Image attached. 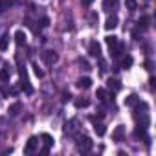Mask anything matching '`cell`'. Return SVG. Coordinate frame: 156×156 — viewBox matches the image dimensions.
Here are the masks:
<instances>
[{
    "instance_id": "obj_21",
    "label": "cell",
    "mask_w": 156,
    "mask_h": 156,
    "mask_svg": "<svg viewBox=\"0 0 156 156\" xmlns=\"http://www.w3.org/2000/svg\"><path fill=\"white\" fill-rule=\"evenodd\" d=\"M41 138L44 140V143H46V147H51V145H53V138H51L50 134H42Z\"/></svg>"
},
{
    "instance_id": "obj_19",
    "label": "cell",
    "mask_w": 156,
    "mask_h": 156,
    "mask_svg": "<svg viewBox=\"0 0 156 156\" xmlns=\"http://www.w3.org/2000/svg\"><path fill=\"white\" fill-rule=\"evenodd\" d=\"M94 130H96V134H98V136H103V134H105V125L96 123V125H94Z\"/></svg>"
},
{
    "instance_id": "obj_26",
    "label": "cell",
    "mask_w": 156,
    "mask_h": 156,
    "mask_svg": "<svg viewBox=\"0 0 156 156\" xmlns=\"http://www.w3.org/2000/svg\"><path fill=\"white\" fill-rule=\"evenodd\" d=\"M92 2H94V0H81V4H83L85 8H88V6H90Z\"/></svg>"
},
{
    "instance_id": "obj_8",
    "label": "cell",
    "mask_w": 156,
    "mask_h": 156,
    "mask_svg": "<svg viewBox=\"0 0 156 156\" xmlns=\"http://www.w3.org/2000/svg\"><path fill=\"white\" fill-rule=\"evenodd\" d=\"M123 136H125V127H123V125H118L116 130L112 132V140H114V141H121Z\"/></svg>"
},
{
    "instance_id": "obj_3",
    "label": "cell",
    "mask_w": 156,
    "mask_h": 156,
    "mask_svg": "<svg viewBox=\"0 0 156 156\" xmlns=\"http://www.w3.org/2000/svg\"><path fill=\"white\" fill-rule=\"evenodd\" d=\"M42 61L48 64V66H53L57 61H59V55L55 53V51H51V50H48V51H44L42 53Z\"/></svg>"
},
{
    "instance_id": "obj_14",
    "label": "cell",
    "mask_w": 156,
    "mask_h": 156,
    "mask_svg": "<svg viewBox=\"0 0 156 156\" xmlns=\"http://www.w3.org/2000/svg\"><path fill=\"white\" fill-rule=\"evenodd\" d=\"M105 42L108 44V48H114V46H118V44H119V41H118V37H116V35H108V37H105Z\"/></svg>"
},
{
    "instance_id": "obj_22",
    "label": "cell",
    "mask_w": 156,
    "mask_h": 156,
    "mask_svg": "<svg viewBox=\"0 0 156 156\" xmlns=\"http://www.w3.org/2000/svg\"><path fill=\"white\" fill-rule=\"evenodd\" d=\"M108 87H110V88L114 87V90H119V88H121V85H119L118 79H108Z\"/></svg>"
},
{
    "instance_id": "obj_12",
    "label": "cell",
    "mask_w": 156,
    "mask_h": 156,
    "mask_svg": "<svg viewBox=\"0 0 156 156\" xmlns=\"http://www.w3.org/2000/svg\"><path fill=\"white\" fill-rule=\"evenodd\" d=\"M116 26H118V17H116V15L108 17V19H107V22H105V28H107V30H114Z\"/></svg>"
},
{
    "instance_id": "obj_13",
    "label": "cell",
    "mask_w": 156,
    "mask_h": 156,
    "mask_svg": "<svg viewBox=\"0 0 156 156\" xmlns=\"http://www.w3.org/2000/svg\"><path fill=\"white\" fill-rule=\"evenodd\" d=\"M22 110V105L17 101V103H13V105H9V108H8V112L11 114V116H19V112Z\"/></svg>"
},
{
    "instance_id": "obj_10",
    "label": "cell",
    "mask_w": 156,
    "mask_h": 156,
    "mask_svg": "<svg viewBox=\"0 0 156 156\" xmlns=\"http://www.w3.org/2000/svg\"><path fill=\"white\" fill-rule=\"evenodd\" d=\"M118 4H119V0H105V2H103V9H105V11L116 9V8H118Z\"/></svg>"
},
{
    "instance_id": "obj_1",
    "label": "cell",
    "mask_w": 156,
    "mask_h": 156,
    "mask_svg": "<svg viewBox=\"0 0 156 156\" xmlns=\"http://www.w3.org/2000/svg\"><path fill=\"white\" fill-rule=\"evenodd\" d=\"M77 149L79 151H90L92 149V140L88 136H77Z\"/></svg>"
},
{
    "instance_id": "obj_17",
    "label": "cell",
    "mask_w": 156,
    "mask_h": 156,
    "mask_svg": "<svg viewBox=\"0 0 156 156\" xmlns=\"http://www.w3.org/2000/svg\"><path fill=\"white\" fill-rule=\"evenodd\" d=\"M130 66H132V57H130V55L123 57V61H121V68H130Z\"/></svg>"
},
{
    "instance_id": "obj_7",
    "label": "cell",
    "mask_w": 156,
    "mask_h": 156,
    "mask_svg": "<svg viewBox=\"0 0 156 156\" xmlns=\"http://www.w3.org/2000/svg\"><path fill=\"white\" fill-rule=\"evenodd\" d=\"M75 85L79 87V88H83V90H88L92 87V79H90V77H79Z\"/></svg>"
},
{
    "instance_id": "obj_6",
    "label": "cell",
    "mask_w": 156,
    "mask_h": 156,
    "mask_svg": "<svg viewBox=\"0 0 156 156\" xmlns=\"http://www.w3.org/2000/svg\"><path fill=\"white\" fill-rule=\"evenodd\" d=\"M9 77H11V66H9V64H4L2 68H0V81L8 83Z\"/></svg>"
},
{
    "instance_id": "obj_18",
    "label": "cell",
    "mask_w": 156,
    "mask_h": 156,
    "mask_svg": "<svg viewBox=\"0 0 156 156\" xmlns=\"http://www.w3.org/2000/svg\"><path fill=\"white\" fill-rule=\"evenodd\" d=\"M96 96H98V99H99V101H107V99H108V98H107V92H105V88H98Z\"/></svg>"
},
{
    "instance_id": "obj_9",
    "label": "cell",
    "mask_w": 156,
    "mask_h": 156,
    "mask_svg": "<svg viewBox=\"0 0 156 156\" xmlns=\"http://www.w3.org/2000/svg\"><path fill=\"white\" fill-rule=\"evenodd\" d=\"M138 103H140V99H138L136 94H130V96L125 98V105L127 107H138Z\"/></svg>"
},
{
    "instance_id": "obj_4",
    "label": "cell",
    "mask_w": 156,
    "mask_h": 156,
    "mask_svg": "<svg viewBox=\"0 0 156 156\" xmlns=\"http://www.w3.org/2000/svg\"><path fill=\"white\" fill-rule=\"evenodd\" d=\"M37 145H39V140H37L35 136H31V138L26 141V145H24V154H31V152H35Z\"/></svg>"
},
{
    "instance_id": "obj_24",
    "label": "cell",
    "mask_w": 156,
    "mask_h": 156,
    "mask_svg": "<svg viewBox=\"0 0 156 156\" xmlns=\"http://www.w3.org/2000/svg\"><path fill=\"white\" fill-rule=\"evenodd\" d=\"M138 26H140V28H147V26H149V17H143V19H140Z\"/></svg>"
},
{
    "instance_id": "obj_25",
    "label": "cell",
    "mask_w": 156,
    "mask_h": 156,
    "mask_svg": "<svg viewBox=\"0 0 156 156\" xmlns=\"http://www.w3.org/2000/svg\"><path fill=\"white\" fill-rule=\"evenodd\" d=\"M11 6H13L11 0H9V2H8V0H2V2H0V8H11Z\"/></svg>"
},
{
    "instance_id": "obj_2",
    "label": "cell",
    "mask_w": 156,
    "mask_h": 156,
    "mask_svg": "<svg viewBox=\"0 0 156 156\" xmlns=\"http://www.w3.org/2000/svg\"><path fill=\"white\" fill-rule=\"evenodd\" d=\"M20 88H22L26 94H31V92H33V88H31V85H30V79H28L24 68H20Z\"/></svg>"
},
{
    "instance_id": "obj_11",
    "label": "cell",
    "mask_w": 156,
    "mask_h": 156,
    "mask_svg": "<svg viewBox=\"0 0 156 156\" xmlns=\"http://www.w3.org/2000/svg\"><path fill=\"white\" fill-rule=\"evenodd\" d=\"M15 42H17L19 46H22V44H26V33H24L22 30H19V31H15Z\"/></svg>"
},
{
    "instance_id": "obj_23",
    "label": "cell",
    "mask_w": 156,
    "mask_h": 156,
    "mask_svg": "<svg viewBox=\"0 0 156 156\" xmlns=\"http://www.w3.org/2000/svg\"><path fill=\"white\" fill-rule=\"evenodd\" d=\"M8 42H9V37L4 35L2 39H0V50H6V48H8Z\"/></svg>"
},
{
    "instance_id": "obj_28",
    "label": "cell",
    "mask_w": 156,
    "mask_h": 156,
    "mask_svg": "<svg viewBox=\"0 0 156 156\" xmlns=\"http://www.w3.org/2000/svg\"><path fill=\"white\" fill-rule=\"evenodd\" d=\"M0 138H2V134H0Z\"/></svg>"
},
{
    "instance_id": "obj_27",
    "label": "cell",
    "mask_w": 156,
    "mask_h": 156,
    "mask_svg": "<svg viewBox=\"0 0 156 156\" xmlns=\"http://www.w3.org/2000/svg\"><path fill=\"white\" fill-rule=\"evenodd\" d=\"M70 99V94H62V101H68Z\"/></svg>"
},
{
    "instance_id": "obj_5",
    "label": "cell",
    "mask_w": 156,
    "mask_h": 156,
    "mask_svg": "<svg viewBox=\"0 0 156 156\" xmlns=\"http://www.w3.org/2000/svg\"><path fill=\"white\" fill-rule=\"evenodd\" d=\"M88 53H90L92 57H101V46H99L98 41H92V42L88 44Z\"/></svg>"
},
{
    "instance_id": "obj_20",
    "label": "cell",
    "mask_w": 156,
    "mask_h": 156,
    "mask_svg": "<svg viewBox=\"0 0 156 156\" xmlns=\"http://www.w3.org/2000/svg\"><path fill=\"white\" fill-rule=\"evenodd\" d=\"M31 68H33V72H35V75H37V77H44V72L39 68V64H37V62H33V64H31Z\"/></svg>"
},
{
    "instance_id": "obj_16",
    "label": "cell",
    "mask_w": 156,
    "mask_h": 156,
    "mask_svg": "<svg viewBox=\"0 0 156 156\" xmlns=\"http://www.w3.org/2000/svg\"><path fill=\"white\" fill-rule=\"evenodd\" d=\"M125 6H127V9H129V11H136L138 2H136V0H125Z\"/></svg>"
},
{
    "instance_id": "obj_15",
    "label": "cell",
    "mask_w": 156,
    "mask_h": 156,
    "mask_svg": "<svg viewBox=\"0 0 156 156\" xmlns=\"http://www.w3.org/2000/svg\"><path fill=\"white\" fill-rule=\"evenodd\" d=\"M88 105H90V101H88V99H85V98L75 99V107H77V108H87Z\"/></svg>"
}]
</instances>
